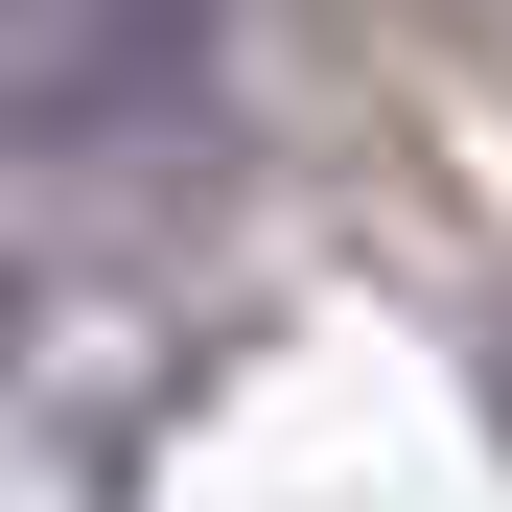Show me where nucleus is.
I'll list each match as a JSON object with an SVG mask.
<instances>
[{
    "mask_svg": "<svg viewBox=\"0 0 512 512\" xmlns=\"http://www.w3.org/2000/svg\"><path fill=\"white\" fill-rule=\"evenodd\" d=\"M187 70H210V0H0V140H140V117H187Z\"/></svg>",
    "mask_w": 512,
    "mask_h": 512,
    "instance_id": "nucleus-1",
    "label": "nucleus"
},
{
    "mask_svg": "<svg viewBox=\"0 0 512 512\" xmlns=\"http://www.w3.org/2000/svg\"><path fill=\"white\" fill-rule=\"evenodd\" d=\"M0 373H24V280H0Z\"/></svg>",
    "mask_w": 512,
    "mask_h": 512,
    "instance_id": "nucleus-2",
    "label": "nucleus"
}]
</instances>
